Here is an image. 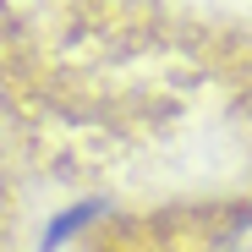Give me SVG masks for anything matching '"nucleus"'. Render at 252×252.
<instances>
[{
    "mask_svg": "<svg viewBox=\"0 0 252 252\" xmlns=\"http://www.w3.org/2000/svg\"><path fill=\"white\" fill-rule=\"evenodd\" d=\"M0 121L38 181L115 203L252 187V28L176 0H0Z\"/></svg>",
    "mask_w": 252,
    "mask_h": 252,
    "instance_id": "nucleus-1",
    "label": "nucleus"
},
{
    "mask_svg": "<svg viewBox=\"0 0 252 252\" xmlns=\"http://www.w3.org/2000/svg\"><path fill=\"white\" fill-rule=\"evenodd\" d=\"M77 252H252V187L110 203L77 230Z\"/></svg>",
    "mask_w": 252,
    "mask_h": 252,
    "instance_id": "nucleus-2",
    "label": "nucleus"
},
{
    "mask_svg": "<svg viewBox=\"0 0 252 252\" xmlns=\"http://www.w3.org/2000/svg\"><path fill=\"white\" fill-rule=\"evenodd\" d=\"M28 181H33V170L22 164L6 121H0V252L28 247Z\"/></svg>",
    "mask_w": 252,
    "mask_h": 252,
    "instance_id": "nucleus-3",
    "label": "nucleus"
}]
</instances>
